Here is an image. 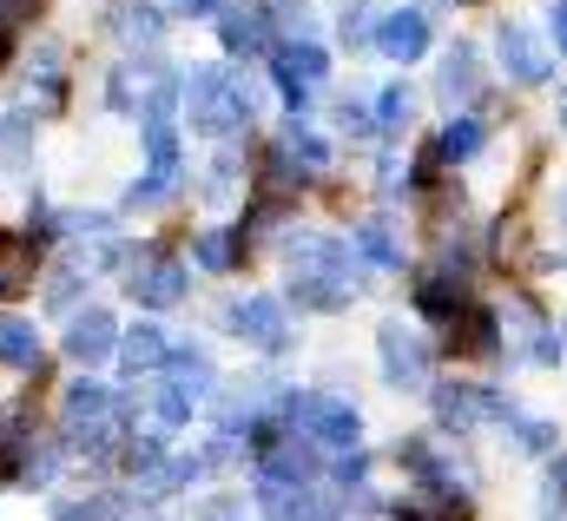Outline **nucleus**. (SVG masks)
Masks as SVG:
<instances>
[{
    "mask_svg": "<svg viewBox=\"0 0 567 521\" xmlns=\"http://www.w3.org/2000/svg\"><path fill=\"white\" fill-rule=\"evenodd\" d=\"M178 100H185L192 126L205 132V139H231L238 126H251V113H258V93L245 80H231L225 67H192L178 80Z\"/></svg>",
    "mask_w": 567,
    "mask_h": 521,
    "instance_id": "f257e3e1",
    "label": "nucleus"
},
{
    "mask_svg": "<svg viewBox=\"0 0 567 521\" xmlns=\"http://www.w3.org/2000/svg\"><path fill=\"white\" fill-rule=\"evenodd\" d=\"M357 264H350V245L337 238H297L290 245V297L310 304V310H343L350 304V284Z\"/></svg>",
    "mask_w": 567,
    "mask_h": 521,
    "instance_id": "f03ea898",
    "label": "nucleus"
},
{
    "mask_svg": "<svg viewBox=\"0 0 567 521\" xmlns=\"http://www.w3.org/2000/svg\"><path fill=\"white\" fill-rule=\"evenodd\" d=\"M165 384H158V422H192V409L212 396V357L205 350H192V344H172L165 350Z\"/></svg>",
    "mask_w": 567,
    "mask_h": 521,
    "instance_id": "7ed1b4c3",
    "label": "nucleus"
},
{
    "mask_svg": "<svg viewBox=\"0 0 567 521\" xmlns=\"http://www.w3.org/2000/svg\"><path fill=\"white\" fill-rule=\"evenodd\" d=\"M284 416L303 422V436L323 449H357V409L337 396H284Z\"/></svg>",
    "mask_w": 567,
    "mask_h": 521,
    "instance_id": "20e7f679",
    "label": "nucleus"
},
{
    "mask_svg": "<svg viewBox=\"0 0 567 521\" xmlns=\"http://www.w3.org/2000/svg\"><path fill=\"white\" fill-rule=\"evenodd\" d=\"M271 67H278V93L290 100V106H303V100H310V86L330 73V53H323L310 33H297V40H284V47H278V60H271Z\"/></svg>",
    "mask_w": 567,
    "mask_h": 521,
    "instance_id": "39448f33",
    "label": "nucleus"
},
{
    "mask_svg": "<svg viewBox=\"0 0 567 521\" xmlns=\"http://www.w3.org/2000/svg\"><path fill=\"white\" fill-rule=\"evenodd\" d=\"M231 330L245 344H258V350H284L290 344V317H284L278 297H238L231 304Z\"/></svg>",
    "mask_w": 567,
    "mask_h": 521,
    "instance_id": "423d86ee",
    "label": "nucleus"
},
{
    "mask_svg": "<svg viewBox=\"0 0 567 521\" xmlns=\"http://www.w3.org/2000/svg\"><path fill=\"white\" fill-rule=\"evenodd\" d=\"M383 377L396 384V390H423L429 384V350L416 330H403V324H383Z\"/></svg>",
    "mask_w": 567,
    "mask_h": 521,
    "instance_id": "0eeeda50",
    "label": "nucleus"
},
{
    "mask_svg": "<svg viewBox=\"0 0 567 521\" xmlns=\"http://www.w3.org/2000/svg\"><path fill=\"white\" fill-rule=\"evenodd\" d=\"M60 344H66V357H73V364H86V370H93V364H106V357L120 350V324H113V310H80V317L66 324V337H60Z\"/></svg>",
    "mask_w": 567,
    "mask_h": 521,
    "instance_id": "6e6552de",
    "label": "nucleus"
},
{
    "mask_svg": "<svg viewBox=\"0 0 567 521\" xmlns=\"http://www.w3.org/2000/svg\"><path fill=\"white\" fill-rule=\"evenodd\" d=\"M133 297H140L145 310H172L178 297H185V264L165 258V252H152V258L133 264V284H126Z\"/></svg>",
    "mask_w": 567,
    "mask_h": 521,
    "instance_id": "1a4fd4ad",
    "label": "nucleus"
},
{
    "mask_svg": "<svg viewBox=\"0 0 567 521\" xmlns=\"http://www.w3.org/2000/svg\"><path fill=\"white\" fill-rule=\"evenodd\" d=\"M495 53H502V67H508L522 86H542V80H548V53H542V40H535L522 20H502V33H495Z\"/></svg>",
    "mask_w": 567,
    "mask_h": 521,
    "instance_id": "9d476101",
    "label": "nucleus"
},
{
    "mask_svg": "<svg viewBox=\"0 0 567 521\" xmlns=\"http://www.w3.org/2000/svg\"><path fill=\"white\" fill-rule=\"evenodd\" d=\"M377 47H383L390 60H403V67H410V60H423V53H429V13H423V7L383 13V20H377Z\"/></svg>",
    "mask_w": 567,
    "mask_h": 521,
    "instance_id": "9b49d317",
    "label": "nucleus"
},
{
    "mask_svg": "<svg viewBox=\"0 0 567 521\" xmlns=\"http://www.w3.org/2000/svg\"><path fill=\"white\" fill-rule=\"evenodd\" d=\"M218 40H225V53H265L271 47V13L265 7H218Z\"/></svg>",
    "mask_w": 567,
    "mask_h": 521,
    "instance_id": "f8f14e48",
    "label": "nucleus"
},
{
    "mask_svg": "<svg viewBox=\"0 0 567 521\" xmlns=\"http://www.w3.org/2000/svg\"><path fill=\"white\" fill-rule=\"evenodd\" d=\"M435 409H442L449 429H475V422L502 416V402L482 390V384H442V390H435Z\"/></svg>",
    "mask_w": 567,
    "mask_h": 521,
    "instance_id": "ddd939ff",
    "label": "nucleus"
},
{
    "mask_svg": "<svg viewBox=\"0 0 567 521\" xmlns=\"http://www.w3.org/2000/svg\"><path fill=\"white\" fill-rule=\"evenodd\" d=\"M106 27H113V40H120V47H145V53L165 40V20H158V7H145V0L113 7V13H106Z\"/></svg>",
    "mask_w": 567,
    "mask_h": 521,
    "instance_id": "4468645a",
    "label": "nucleus"
},
{
    "mask_svg": "<svg viewBox=\"0 0 567 521\" xmlns=\"http://www.w3.org/2000/svg\"><path fill=\"white\" fill-rule=\"evenodd\" d=\"M0 364L7 370H40V330H33V317H0Z\"/></svg>",
    "mask_w": 567,
    "mask_h": 521,
    "instance_id": "2eb2a0df",
    "label": "nucleus"
},
{
    "mask_svg": "<svg viewBox=\"0 0 567 521\" xmlns=\"http://www.w3.org/2000/svg\"><path fill=\"white\" fill-rule=\"evenodd\" d=\"M165 350H172V344H165L158 324H133V330H120V364H126L133 377H140V370H158Z\"/></svg>",
    "mask_w": 567,
    "mask_h": 521,
    "instance_id": "dca6fc26",
    "label": "nucleus"
},
{
    "mask_svg": "<svg viewBox=\"0 0 567 521\" xmlns=\"http://www.w3.org/2000/svg\"><path fill=\"white\" fill-rule=\"evenodd\" d=\"M475 80H482L475 47H462V40H455V47L442 53V100H449V106H455V100H468V93H475Z\"/></svg>",
    "mask_w": 567,
    "mask_h": 521,
    "instance_id": "f3484780",
    "label": "nucleus"
},
{
    "mask_svg": "<svg viewBox=\"0 0 567 521\" xmlns=\"http://www.w3.org/2000/svg\"><path fill=\"white\" fill-rule=\"evenodd\" d=\"M284 152H290L303 172H323V165H330V145H323V139H317L310 126H297V120L284 126Z\"/></svg>",
    "mask_w": 567,
    "mask_h": 521,
    "instance_id": "a211bd4d",
    "label": "nucleus"
},
{
    "mask_svg": "<svg viewBox=\"0 0 567 521\" xmlns=\"http://www.w3.org/2000/svg\"><path fill=\"white\" fill-rule=\"evenodd\" d=\"M416 304H423V317H455L462 310V277H423Z\"/></svg>",
    "mask_w": 567,
    "mask_h": 521,
    "instance_id": "6ab92c4d",
    "label": "nucleus"
},
{
    "mask_svg": "<svg viewBox=\"0 0 567 521\" xmlns=\"http://www.w3.org/2000/svg\"><path fill=\"white\" fill-rule=\"evenodd\" d=\"M357 245H363V258L370 264H403V245H396V232H390L383 218H370V225L357 232Z\"/></svg>",
    "mask_w": 567,
    "mask_h": 521,
    "instance_id": "aec40b11",
    "label": "nucleus"
},
{
    "mask_svg": "<svg viewBox=\"0 0 567 521\" xmlns=\"http://www.w3.org/2000/svg\"><path fill=\"white\" fill-rule=\"evenodd\" d=\"M475 152H482V126H475V120H449L435 159H475Z\"/></svg>",
    "mask_w": 567,
    "mask_h": 521,
    "instance_id": "412c9836",
    "label": "nucleus"
},
{
    "mask_svg": "<svg viewBox=\"0 0 567 521\" xmlns=\"http://www.w3.org/2000/svg\"><path fill=\"white\" fill-rule=\"evenodd\" d=\"M27 145H33V120H27V113H7V120H0V159H7V165H20V159H27Z\"/></svg>",
    "mask_w": 567,
    "mask_h": 521,
    "instance_id": "4be33fe9",
    "label": "nucleus"
},
{
    "mask_svg": "<svg viewBox=\"0 0 567 521\" xmlns=\"http://www.w3.org/2000/svg\"><path fill=\"white\" fill-rule=\"evenodd\" d=\"M410 113H416L410 86H390V93L377 100V126H383V132H403V126H410Z\"/></svg>",
    "mask_w": 567,
    "mask_h": 521,
    "instance_id": "5701e85b",
    "label": "nucleus"
},
{
    "mask_svg": "<svg viewBox=\"0 0 567 521\" xmlns=\"http://www.w3.org/2000/svg\"><path fill=\"white\" fill-rule=\"evenodd\" d=\"M198 264H205V270H231V264H238V238H231V232H205V238H198Z\"/></svg>",
    "mask_w": 567,
    "mask_h": 521,
    "instance_id": "b1692460",
    "label": "nucleus"
},
{
    "mask_svg": "<svg viewBox=\"0 0 567 521\" xmlns=\"http://www.w3.org/2000/svg\"><path fill=\"white\" fill-rule=\"evenodd\" d=\"M53 521H120V502H106V496L100 502H60Z\"/></svg>",
    "mask_w": 567,
    "mask_h": 521,
    "instance_id": "393cba45",
    "label": "nucleus"
},
{
    "mask_svg": "<svg viewBox=\"0 0 567 521\" xmlns=\"http://www.w3.org/2000/svg\"><path fill=\"white\" fill-rule=\"evenodd\" d=\"M370 20H377L370 7H350V13H343V40H350V47H363V40H377V33H370Z\"/></svg>",
    "mask_w": 567,
    "mask_h": 521,
    "instance_id": "a878e982",
    "label": "nucleus"
},
{
    "mask_svg": "<svg viewBox=\"0 0 567 521\" xmlns=\"http://www.w3.org/2000/svg\"><path fill=\"white\" fill-rule=\"evenodd\" d=\"M337 120H343V132H377V120H370V113H363V106H350V100H343V106H337Z\"/></svg>",
    "mask_w": 567,
    "mask_h": 521,
    "instance_id": "bb28decb",
    "label": "nucleus"
},
{
    "mask_svg": "<svg viewBox=\"0 0 567 521\" xmlns=\"http://www.w3.org/2000/svg\"><path fill=\"white\" fill-rule=\"evenodd\" d=\"M205 521H245V502H212Z\"/></svg>",
    "mask_w": 567,
    "mask_h": 521,
    "instance_id": "cd10ccee",
    "label": "nucleus"
},
{
    "mask_svg": "<svg viewBox=\"0 0 567 521\" xmlns=\"http://www.w3.org/2000/svg\"><path fill=\"white\" fill-rule=\"evenodd\" d=\"M185 13H218V0H178Z\"/></svg>",
    "mask_w": 567,
    "mask_h": 521,
    "instance_id": "c85d7f7f",
    "label": "nucleus"
},
{
    "mask_svg": "<svg viewBox=\"0 0 567 521\" xmlns=\"http://www.w3.org/2000/svg\"><path fill=\"white\" fill-rule=\"evenodd\" d=\"M555 40H561V53H567V7L555 13Z\"/></svg>",
    "mask_w": 567,
    "mask_h": 521,
    "instance_id": "c756f323",
    "label": "nucleus"
},
{
    "mask_svg": "<svg viewBox=\"0 0 567 521\" xmlns=\"http://www.w3.org/2000/svg\"><path fill=\"white\" fill-rule=\"evenodd\" d=\"M561 205H567V198H561Z\"/></svg>",
    "mask_w": 567,
    "mask_h": 521,
    "instance_id": "7c9ffc66",
    "label": "nucleus"
}]
</instances>
